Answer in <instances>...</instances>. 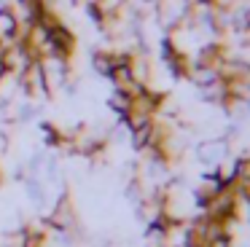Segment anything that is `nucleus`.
<instances>
[{
    "label": "nucleus",
    "mask_w": 250,
    "mask_h": 247,
    "mask_svg": "<svg viewBox=\"0 0 250 247\" xmlns=\"http://www.w3.org/2000/svg\"><path fill=\"white\" fill-rule=\"evenodd\" d=\"M19 38V21L11 14V8H0V43H11Z\"/></svg>",
    "instance_id": "3"
},
{
    "label": "nucleus",
    "mask_w": 250,
    "mask_h": 247,
    "mask_svg": "<svg viewBox=\"0 0 250 247\" xmlns=\"http://www.w3.org/2000/svg\"><path fill=\"white\" fill-rule=\"evenodd\" d=\"M229 150H231V145H229L226 137H212V140H202L199 148H196V156H199L202 164L215 169L223 159H229Z\"/></svg>",
    "instance_id": "2"
},
{
    "label": "nucleus",
    "mask_w": 250,
    "mask_h": 247,
    "mask_svg": "<svg viewBox=\"0 0 250 247\" xmlns=\"http://www.w3.org/2000/svg\"><path fill=\"white\" fill-rule=\"evenodd\" d=\"M19 91L27 102H41L49 97V89H46V78H43V70H41V62L33 59L27 64L22 75H19Z\"/></svg>",
    "instance_id": "1"
},
{
    "label": "nucleus",
    "mask_w": 250,
    "mask_h": 247,
    "mask_svg": "<svg viewBox=\"0 0 250 247\" xmlns=\"http://www.w3.org/2000/svg\"><path fill=\"white\" fill-rule=\"evenodd\" d=\"M0 180H3V169H0Z\"/></svg>",
    "instance_id": "5"
},
{
    "label": "nucleus",
    "mask_w": 250,
    "mask_h": 247,
    "mask_svg": "<svg viewBox=\"0 0 250 247\" xmlns=\"http://www.w3.org/2000/svg\"><path fill=\"white\" fill-rule=\"evenodd\" d=\"M129 107H132V97L121 94V91H113V94H110V110L119 118H124L126 113H129Z\"/></svg>",
    "instance_id": "4"
}]
</instances>
